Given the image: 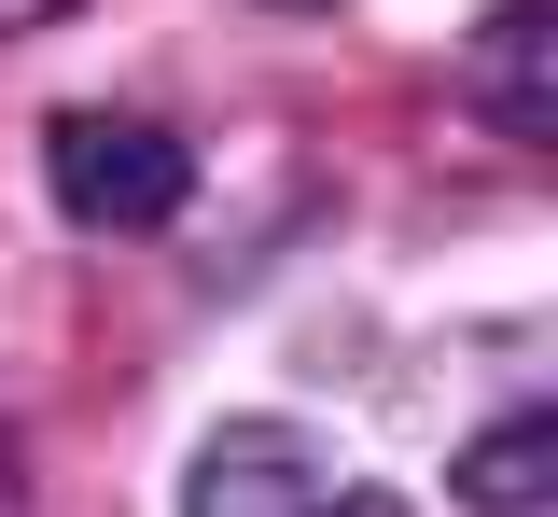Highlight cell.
<instances>
[{"mask_svg": "<svg viewBox=\"0 0 558 517\" xmlns=\"http://www.w3.org/2000/svg\"><path fill=\"white\" fill-rule=\"evenodd\" d=\"M43 196L70 238H168L196 196V141L154 112H57L43 127Z\"/></svg>", "mask_w": 558, "mask_h": 517, "instance_id": "1", "label": "cell"}, {"mask_svg": "<svg viewBox=\"0 0 558 517\" xmlns=\"http://www.w3.org/2000/svg\"><path fill=\"white\" fill-rule=\"evenodd\" d=\"M322 504H336V461L293 420H223L182 461V517H322Z\"/></svg>", "mask_w": 558, "mask_h": 517, "instance_id": "2", "label": "cell"}, {"mask_svg": "<svg viewBox=\"0 0 558 517\" xmlns=\"http://www.w3.org/2000/svg\"><path fill=\"white\" fill-rule=\"evenodd\" d=\"M545 43H558V0H488L475 43H461V98H475L488 141H545Z\"/></svg>", "mask_w": 558, "mask_h": 517, "instance_id": "3", "label": "cell"}, {"mask_svg": "<svg viewBox=\"0 0 558 517\" xmlns=\"http://www.w3.org/2000/svg\"><path fill=\"white\" fill-rule=\"evenodd\" d=\"M447 490H461L475 517H558V420L545 406H502V420L447 461Z\"/></svg>", "mask_w": 558, "mask_h": 517, "instance_id": "4", "label": "cell"}, {"mask_svg": "<svg viewBox=\"0 0 558 517\" xmlns=\"http://www.w3.org/2000/svg\"><path fill=\"white\" fill-rule=\"evenodd\" d=\"M57 14H84V0H0V43H28V28H57Z\"/></svg>", "mask_w": 558, "mask_h": 517, "instance_id": "5", "label": "cell"}, {"mask_svg": "<svg viewBox=\"0 0 558 517\" xmlns=\"http://www.w3.org/2000/svg\"><path fill=\"white\" fill-rule=\"evenodd\" d=\"M0 517H28V447H14V420H0Z\"/></svg>", "mask_w": 558, "mask_h": 517, "instance_id": "6", "label": "cell"}, {"mask_svg": "<svg viewBox=\"0 0 558 517\" xmlns=\"http://www.w3.org/2000/svg\"><path fill=\"white\" fill-rule=\"evenodd\" d=\"M322 517H418V504H405V490H336Z\"/></svg>", "mask_w": 558, "mask_h": 517, "instance_id": "7", "label": "cell"}, {"mask_svg": "<svg viewBox=\"0 0 558 517\" xmlns=\"http://www.w3.org/2000/svg\"><path fill=\"white\" fill-rule=\"evenodd\" d=\"M266 14H322V0H266Z\"/></svg>", "mask_w": 558, "mask_h": 517, "instance_id": "8", "label": "cell"}]
</instances>
